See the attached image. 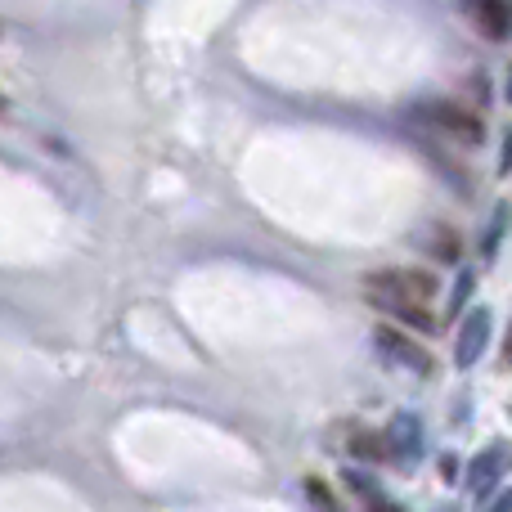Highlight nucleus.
Returning a JSON list of instances; mask_svg holds the SVG:
<instances>
[{
	"label": "nucleus",
	"instance_id": "nucleus-1",
	"mask_svg": "<svg viewBox=\"0 0 512 512\" xmlns=\"http://www.w3.org/2000/svg\"><path fill=\"white\" fill-rule=\"evenodd\" d=\"M436 292V279L423 270H382L369 274V297L378 306H387L391 315H400L405 324L432 328V315H427V301Z\"/></svg>",
	"mask_w": 512,
	"mask_h": 512
},
{
	"label": "nucleus",
	"instance_id": "nucleus-2",
	"mask_svg": "<svg viewBox=\"0 0 512 512\" xmlns=\"http://www.w3.org/2000/svg\"><path fill=\"white\" fill-rule=\"evenodd\" d=\"M418 122L436 126V131H445L459 144H481V122L459 104H423L418 108Z\"/></svg>",
	"mask_w": 512,
	"mask_h": 512
},
{
	"label": "nucleus",
	"instance_id": "nucleus-3",
	"mask_svg": "<svg viewBox=\"0 0 512 512\" xmlns=\"http://www.w3.org/2000/svg\"><path fill=\"white\" fill-rule=\"evenodd\" d=\"M512 468V445L508 441H495V445H486V450L472 459V468H468V490L472 495H490V490L504 481V472Z\"/></svg>",
	"mask_w": 512,
	"mask_h": 512
},
{
	"label": "nucleus",
	"instance_id": "nucleus-4",
	"mask_svg": "<svg viewBox=\"0 0 512 512\" xmlns=\"http://www.w3.org/2000/svg\"><path fill=\"white\" fill-rule=\"evenodd\" d=\"M486 346H490V310H468L463 315V324H459V337H454V364L459 369H472V364L486 355Z\"/></svg>",
	"mask_w": 512,
	"mask_h": 512
},
{
	"label": "nucleus",
	"instance_id": "nucleus-5",
	"mask_svg": "<svg viewBox=\"0 0 512 512\" xmlns=\"http://www.w3.org/2000/svg\"><path fill=\"white\" fill-rule=\"evenodd\" d=\"M382 445H387L391 459L414 463L418 454H423V427H418V418L396 414V418H391V427H387V436H382Z\"/></svg>",
	"mask_w": 512,
	"mask_h": 512
},
{
	"label": "nucleus",
	"instance_id": "nucleus-6",
	"mask_svg": "<svg viewBox=\"0 0 512 512\" xmlns=\"http://www.w3.org/2000/svg\"><path fill=\"white\" fill-rule=\"evenodd\" d=\"M477 23L490 41H508L512 36V5L504 0H490V5H477Z\"/></svg>",
	"mask_w": 512,
	"mask_h": 512
},
{
	"label": "nucleus",
	"instance_id": "nucleus-7",
	"mask_svg": "<svg viewBox=\"0 0 512 512\" xmlns=\"http://www.w3.org/2000/svg\"><path fill=\"white\" fill-rule=\"evenodd\" d=\"M378 342H382V346H391V351H396V360H400V364H409V369L427 373V355L418 351L414 342H405V337H396V333H378Z\"/></svg>",
	"mask_w": 512,
	"mask_h": 512
},
{
	"label": "nucleus",
	"instance_id": "nucleus-8",
	"mask_svg": "<svg viewBox=\"0 0 512 512\" xmlns=\"http://www.w3.org/2000/svg\"><path fill=\"white\" fill-rule=\"evenodd\" d=\"M508 212H512L508 203L499 207V212H495V225H490V234H486V239H481V252H486V261L499 252V239H504V230H508Z\"/></svg>",
	"mask_w": 512,
	"mask_h": 512
},
{
	"label": "nucleus",
	"instance_id": "nucleus-9",
	"mask_svg": "<svg viewBox=\"0 0 512 512\" xmlns=\"http://www.w3.org/2000/svg\"><path fill=\"white\" fill-rule=\"evenodd\" d=\"M472 283H477V279H472V274H459V288H454V297H450V315H454V310H459V306H463V301H468Z\"/></svg>",
	"mask_w": 512,
	"mask_h": 512
},
{
	"label": "nucleus",
	"instance_id": "nucleus-10",
	"mask_svg": "<svg viewBox=\"0 0 512 512\" xmlns=\"http://www.w3.org/2000/svg\"><path fill=\"white\" fill-rule=\"evenodd\" d=\"M486 512H512V490H504V495L495 499V504H490Z\"/></svg>",
	"mask_w": 512,
	"mask_h": 512
},
{
	"label": "nucleus",
	"instance_id": "nucleus-11",
	"mask_svg": "<svg viewBox=\"0 0 512 512\" xmlns=\"http://www.w3.org/2000/svg\"><path fill=\"white\" fill-rule=\"evenodd\" d=\"M504 364H512V328H508V342H504Z\"/></svg>",
	"mask_w": 512,
	"mask_h": 512
},
{
	"label": "nucleus",
	"instance_id": "nucleus-12",
	"mask_svg": "<svg viewBox=\"0 0 512 512\" xmlns=\"http://www.w3.org/2000/svg\"><path fill=\"white\" fill-rule=\"evenodd\" d=\"M441 512H450V508H441Z\"/></svg>",
	"mask_w": 512,
	"mask_h": 512
}]
</instances>
